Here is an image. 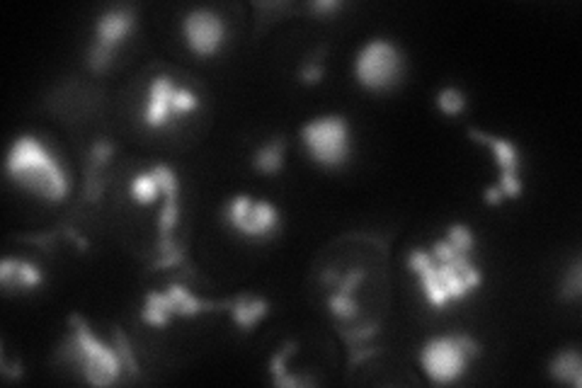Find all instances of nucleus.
Returning a JSON list of instances; mask_svg holds the SVG:
<instances>
[{
    "label": "nucleus",
    "instance_id": "obj_1",
    "mask_svg": "<svg viewBox=\"0 0 582 388\" xmlns=\"http://www.w3.org/2000/svg\"><path fill=\"white\" fill-rule=\"evenodd\" d=\"M8 175L20 187L61 201L68 194V177L51 151L37 136H20L8 153Z\"/></svg>",
    "mask_w": 582,
    "mask_h": 388
},
{
    "label": "nucleus",
    "instance_id": "obj_2",
    "mask_svg": "<svg viewBox=\"0 0 582 388\" xmlns=\"http://www.w3.org/2000/svg\"><path fill=\"white\" fill-rule=\"evenodd\" d=\"M68 323L73 325V337L61 347V357L78 362L83 376L92 386H112L119 379V369H122L119 354L97 340L78 313L70 315Z\"/></svg>",
    "mask_w": 582,
    "mask_h": 388
},
{
    "label": "nucleus",
    "instance_id": "obj_3",
    "mask_svg": "<svg viewBox=\"0 0 582 388\" xmlns=\"http://www.w3.org/2000/svg\"><path fill=\"white\" fill-rule=\"evenodd\" d=\"M301 141L313 161L326 168H338L349 158V124L338 114L309 122L301 129Z\"/></svg>",
    "mask_w": 582,
    "mask_h": 388
},
{
    "label": "nucleus",
    "instance_id": "obj_4",
    "mask_svg": "<svg viewBox=\"0 0 582 388\" xmlns=\"http://www.w3.org/2000/svg\"><path fill=\"white\" fill-rule=\"evenodd\" d=\"M403 56L398 46L388 39H374L359 51L354 61V73L361 87L366 90H386L400 78Z\"/></svg>",
    "mask_w": 582,
    "mask_h": 388
},
{
    "label": "nucleus",
    "instance_id": "obj_5",
    "mask_svg": "<svg viewBox=\"0 0 582 388\" xmlns=\"http://www.w3.org/2000/svg\"><path fill=\"white\" fill-rule=\"evenodd\" d=\"M134 27V13L126 8H114L107 10L95 25V42L90 46V54H87V63H90L92 70L102 73L109 63H112V54L114 49L119 46L126 35Z\"/></svg>",
    "mask_w": 582,
    "mask_h": 388
},
{
    "label": "nucleus",
    "instance_id": "obj_6",
    "mask_svg": "<svg viewBox=\"0 0 582 388\" xmlns=\"http://www.w3.org/2000/svg\"><path fill=\"white\" fill-rule=\"evenodd\" d=\"M420 362L425 374L437 384H452L469 367V354L459 347L457 337L444 335L430 340L420 352Z\"/></svg>",
    "mask_w": 582,
    "mask_h": 388
},
{
    "label": "nucleus",
    "instance_id": "obj_7",
    "mask_svg": "<svg viewBox=\"0 0 582 388\" xmlns=\"http://www.w3.org/2000/svg\"><path fill=\"white\" fill-rule=\"evenodd\" d=\"M182 32L185 39H187V46L197 56H213L221 49L223 37H226L223 20L209 8L187 13V18L182 22Z\"/></svg>",
    "mask_w": 582,
    "mask_h": 388
},
{
    "label": "nucleus",
    "instance_id": "obj_8",
    "mask_svg": "<svg viewBox=\"0 0 582 388\" xmlns=\"http://www.w3.org/2000/svg\"><path fill=\"white\" fill-rule=\"evenodd\" d=\"M178 92V85L168 75L153 78L151 90H148V109H146V124L151 129L166 127V122L173 114V97Z\"/></svg>",
    "mask_w": 582,
    "mask_h": 388
},
{
    "label": "nucleus",
    "instance_id": "obj_9",
    "mask_svg": "<svg viewBox=\"0 0 582 388\" xmlns=\"http://www.w3.org/2000/svg\"><path fill=\"white\" fill-rule=\"evenodd\" d=\"M277 226H279L277 206L270 204V201H252L248 218H245L235 231L248 238H262V236H270Z\"/></svg>",
    "mask_w": 582,
    "mask_h": 388
},
{
    "label": "nucleus",
    "instance_id": "obj_10",
    "mask_svg": "<svg viewBox=\"0 0 582 388\" xmlns=\"http://www.w3.org/2000/svg\"><path fill=\"white\" fill-rule=\"evenodd\" d=\"M466 134L471 136L473 141H478V144H488L495 153V161L500 165V173H514L519 175V158H517V149H514L509 141L504 139H495V136L490 134H483L478 129H469Z\"/></svg>",
    "mask_w": 582,
    "mask_h": 388
},
{
    "label": "nucleus",
    "instance_id": "obj_11",
    "mask_svg": "<svg viewBox=\"0 0 582 388\" xmlns=\"http://www.w3.org/2000/svg\"><path fill=\"white\" fill-rule=\"evenodd\" d=\"M548 374L561 384H573L575 388L582 386V359L578 349H563L551 364H548Z\"/></svg>",
    "mask_w": 582,
    "mask_h": 388
},
{
    "label": "nucleus",
    "instance_id": "obj_12",
    "mask_svg": "<svg viewBox=\"0 0 582 388\" xmlns=\"http://www.w3.org/2000/svg\"><path fill=\"white\" fill-rule=\"evenodd\" d=\"M267 308H270V306H267L265 299H250V296H238L230 303L233 320L243 327V330H252V325L267 313Z\"/></svg>",
    "mask_w": 582,
    "mask_h": 388
},
{
    "label": "nucleus",
    "instance_id": "obj_13",
    "mask_svg": "<svg viewBox=\"0 0 582 388\" xmlns=\"http://www.w3.org/2000/svg\"><path fill=\"white\" fill-rule=\"evenodd\" d=\"M284 163V139L277 136L255 153V168L265 175H277Z\"/></svg>",
    "mask_w": 582,
    "mask_h": 388
},
{
    "label": "nucleus",
    "instance_id": "obj_14",
    "mask_svg": "<svg viewBox=\"0 0 582 388\" xmlns=\"http://www.w3.org/2000/svg\"><path fill=\"white\" fill-rule=\"evenodd\" d=\"M417 277H420V282H422V292H425V299L432 306H435V308H442V306L449 303L447 292H444L442 282H439V277H437V262H435V258H432L430 265L422 267V270L417 272Z\"/></svg>",
    "mask_w": 582,
    "mask_h": 388
},
{
    "label": "nucleus",
    "instance_id": "obj_15",
    "mask_svg": "<svg viewBox=\"0 0 582 388\" xmlns=\"http://www.w3.org/2000/svg\"><path fill=\"white\" fill-rule=\"evenodd\" d=\"M437 277L439 282H442L444 292H447L449 301H452V299H464L466 294L471 292L469 284H466V280L459 275L452 262H437Z\"/></svg>",
    "mask_w": 582,
    "mask_h": 388
},
{
    "label": "nucleus",
    "instance_id": "obj_16",
    "mask_svg": "<svg viewBox=\"0 0 582 388\" xmlns=\"http://www.w3.org/2000/svg\"><path fill=\"white\" fill-rule=\"evenodd\" d=\"M151 175L156 177V182L161 184V192L166 196V204H178V192H180V184H178V175L170 170L168 165H153L151 168Z\"/></svg>",
    "mask_w": 582,
    "mask_h": 388
},
{
    "label": "nucleus",
    "instance_id": "obj_17",
    "mask_svg": "<svg viewBox=\"0 0 582 388\" xmlns=\"http://www.w3.org/2000/svg\"><path fill=\"white\" fill-rule=\"evenodd\" d=\"M158 194H163L161 184L156 182V177H153L151 173L139 175V177H134V182H131V196H134L136 201H141V204H151Z\"/></svg>",
    "mask_w": 582,
    "mask_h": 388
},
{
    "label": "nucleus",
    "instance_id": "obj_18",
    "mask_svg": "<svg viewBox=\"0 0 582 388\" xmlns=\"http://www.w3.org/2000/svg\"><path fill=\"white\" fill-rule=\"evenodd\" d=\"M437 107L442 109L447 117H459L466 109V97L457 87H444L437 92Z\"/></svg>",
    "mask_w": 582,
    "mask_h": 388
},
{
    "label": "nucleus",
    "instance_id": "obj_19",
    "mask_svg": "<svg viewBox=\"0 0 582 388\" xmlns=\"http://www.w3.org/2000/svg\"><path fill=\"white\" fill-rule=\"evenodd\" d=\"M447 240L454 245V250L461 255H469L471 250H473V233H471L469 226H464V223H454L452 228L447 231Z\"/></svg>",
    "mask_w": 582,
    "mask_h": 388
},
{
    "label": "nucleus",
    "instance_id": "obj_20",
    "mask_svg": "<svg viewBox=\"0 0 582 388\" xmlns=\"http://www.w3.org/2000/svg\"><path fill=\"white\" fill-rule=\"evenodd\" d=\"M44 280L42 270L37 265H32V262L27 260H18V272H15V282H18L20 289H35L39 287Z\"/></svg>",
    "mask_w": 582,
    "mask_h": 388
},
{
    "label": "nucleus",
    "instance_id": "obj_21",
    "mask_svg": "<svg viewBox=\"0 0 582 388\" xmlns=\"http://www.w3.org/2000/svg\"><path fill=\"white\" fill-rule=\"evenodd\" d=\"M112 337H114V345H117V354H119V359L126 364V371H129L131 376H139V364H136V357H134V349H131L129 345V340H126V335L119 327H114V332H112Z\"/></svg>",
    "mask_w": 582,
    "mask_h": 388
},
{
    "label": "nucleus",
    "instance_id": "obj_22",
    "mask_svg": "<svg viewBox=\"0 0 582 388\" xmlns=\"http://www.w3.org/2000/svg\"><path fill=\"white\" fill-rule=\"evenodd\" d=\"M328 306H330L333 315H338V318H342V320H354L357 318V303H354V299L349 296V294H342V292L333 294Z\"/></svg>",
    "mask_w": 582,
    "mask_h": 388
},
{
    "label": "nucleus",
    "instance_id": "obj_23",
    "mask_svg": "<svg viewBox=\"0 0 582 388\" xmlns=\"http://www.w3.org/2000/svg\"><path fill=\"white\" fill-rule=\"evenodd\" d=\"M250 209H252V199L248 194H240V196H235L233 201L228 204V209H226V218H228V223L233 228H238L240 223L248 218L250 214Z\"/></svg>",
    "mask_w": 582,
    "mask_h": 388
},
{
    "label": "nucleus",
    "instance_id": "obj_24",
    "mask_svg": "<svg viewBox=\"0 0 582 388\" xmlns=\"http://www.w3.org/2000/svg\"><path fill=\"white\" fill-rule=\"evenodd\" d=\"M197 107H199V100H197L194 92L185 90V87H178V92H175V97H173V112L175 114H187Z\"/></svg>",
    "mask_w": 582,
    "mask_h": 388
},
{
    "label": "nucleus",
    "instance_id": "obj_25",
    "mask_svg": "<svg viewBox=\"0 0 582 388\" xmlns=\"http://www.w3.org/2000/svg\"><path fill=\"white\" fill-rule=\"evenodd\" d=\"M294 352H296V342H284L282 352H279V354H274V357L270 359L272 381H274V379H279V376H284V374H287V357H289V354H294Z\"/></svg>",
    "mask_w": 582,
    "mask_h": 388
},
{
    "label": "nucleus",
    "instance_id": "obj_26",
    "mask_svg": "<svg viewBox=\"0 0 582 388\" xmlns=\"http://www.w3.org/2000/svg\"><path fill=\"white\" fill-rule=\"evenodd\" d=\"M112 153H114L112 144H107V141H97V144L92 146V151H90V165L100 170L104 163L112 158Z\"/></svg>",
    "mask_w": 582,
    "mask_h": 388
},
{
    "label": "nucleus",
    "instance_id": "obj_27",
    "mask_svg": "<svg viewBox=\"0 0 582 388\" xmlns=\"http://www.w3.org/2000/svg\"><path fill=\"white\" fill-rule=\"evenodd\" d=\"M497 187L502 189L504 196H519L521 194V180H519V175H514V173H500V182H497Z\"/></svg>",
    "mask_w": 582,
    "mask_h": 388
},
{
    "label": "nucleus",
    "instance_id": "obj_28",
    "mask_svg": "<svg viewBox=\"0 0 582 388\" xmlns=\"http://www.w3.org/2000/svg\"><path fill=\"white\" fill-rule=\"evenodd\" d=\"M141 318H144L146 323L153 325V327H166L170 313H166V311H161V308H151V306H144V311H141Z\"/></svg>",
    "mask_w": 582,
    "mask_h": 388
},
{
    "label": "nucleus",
    "instance_id": "obj_29",
    "mask_svg": "<svg viewBox=\"0 0 582 388\" xmlns=\"http://www.w3.org/2000/svg\"><path fill=\"white\" fill-rule=\"evenodd\" d=\"M15 272H18V260L5 258L3 262H0V284H3V289H10V287H13Z\"/></svg>",
    "mask_w": 582,
    "mask_h": 388
},
{
    "label": "nucleus",
    "instance_id": "obj_30",
    "mask_svg": "<svg viewBox=\"0 0 582 388\" xmlns=\"http://www.w3.org/2000/svg\"><path fill=\"white\" fill-rule=\"evenodd\" d=\"M323 73H326V70H323V65L316 63V61H311V63L304 65V70H301V80H304L306 85H316V83H321Z\"/></svg>",
    "mask_w": 582,
    "mask_h": 388
},
{
    "label": "nucleus",
    "instance_id": "obj_31",
    "mask_svg": "<svg viewBox=\"0 0 582 388\" xmlns=\"http://www.w3.org/2000/svg\"><path fill=\"white\" fill-rule=\"evenodd\" d=\"M185 262V253H182V248H178V250H173V253H168V255H163L161 260L153 265V270H168V267H180Z\"/></svg>",
    "mask_w": 582,
    "mask_h": 388
},
{
    "label": "nucleus",
    "instance_id": "obj_32",
    "mask_svg": "<svg viewBox=\"0 0 582 388\" xmlns=\"http://www.w3.org/2000/svg\"><path fill=\"white\" fill-rule=\"evenodd\" d=\"M563 292H568V296H580L582 292V282H580V262H575L573 265V272H570V280L568 284H563Z\"/></svg>",
    "mask_w": 582,
    "mask_h": 388
},
{
    "label": "nucleus",
    "instance_id": "obj_33",
    "mask_svg": "<svg viewBox=\"0 0 582 388\" xmlns=\"http://www.w3.org/2000/svg\"><path fill=\"white\" fill-rule=\"evenodd\" d=\"M432 262V255H427L425 250H413V253H410V260H408V265H410V270L413 272H420L422 267H427Z\"/></svg>",
    "mask_w": 582,
    "mask_h": 388
},
{
    "label": "nucleus",
    "instance_id": "obj_34",
    "mask_svg": "<svg viewBox=\"0 0 582 388\" xmlns=\"http://www.w3.org/2000/svg\"><path fill=\"white\" fill-rule=\"evenodd\" d=\"M454 337H457L459 347L464 349L466 354H469V359L471 357H478V354H481V345L473 340V337H469V335H454Z\"/></svg>",
    "mask_w": 582,
    "mask_h": 388
},
{
    "label": "nucleus",
    "instance_id": "obj_35",
    "mask_svg": "<svg viewBox=\"0 0 582 388\" xmlns=\"http://www.w3.org/2000/svg\"><path fill=\"white\" fill-rule=\"evenodd\" d=\"M272 384H274V386H284V388H299V386H313V381H311V379H299V376L284 374V376H279V379H274Z\"/></svg>",
    "mask_w": 582,
    "mask_h": 388
},
{
    "label": "nucleus",
    "instance_id": "obj_36",
    "mask_svg": "<svg viewBox=\"0 0 582 388\" xmlns=\"http://www.w3.org/2000/svg\"><path fill=\"white\" fill-rule=\"evenodd\" d=\"M361 277H364V272H361V270H352L342 282H340V292H342V294H352L357 284L361 282Z\"/></svg>",
    "mask_w": 582,
    "mask_h": 388
},
{
    "label": "nucleus",
    "instance_id": "obj_37",
    "mask_svg": "<svg viewBox=\"0 0 582 388\" xmlns=\"http://www.w3.org/2000/svg\"><path fill=\"white\" fill-rule=\"evenodd\" d=\"M349 352H352V357H349V367H357L359 362H364L366 357H374V354H378L381 349H378V347H369V349L361 347V349H357L354 347V349H349Z\"/></svg>",
    "mask_w": 582,
    "mask_h": 388
},
{
    "label": "nucleus",
    "instance_id": "obj_38",
    "mask_svg": "<svg viewBox=\"0 0 582 388\" xmlns=\"http://www.w3.org/2000/svg\"><path fill=\"white\" fill-rule=\"evenodd\" d=\"M340 8H342L340 0H316V3H311V10H316V13H333V10Z\"/></svg>",
    "mask_w": 582,
    "mask_h": 388
},
{
    "label": "nucleus",
    "instance_id": "obj_39",
    "mask_svg": "<svg viewBox=\"0 0 582 388\" xmlns=\"http://www.w3.org/2000/svg\"><path fill=\"white\" fill-rule=\"evenodd\" d=\"M483 199H485V204H493V206H495V204H500V201L504 199V192L495 184V187H488L485 192H483Z\"/></svg>",
    "mask_w": 582,
    "mask_h": 388
},
{
    "label": "nucleus",
    "instance_id": "obj_40",
    "mask_svg": "<svg viewBox=\"0 0 582 388\" xmlns=\"http://www.w3.org/2000/svg\"><path fill=\"white\" fill-rule=\"evenodd\" d=\"M0 369H3V374L8 376V379H18V376H22V367H20V364H8L5 359L0 362Z\"/></svg>",
    "mask_w": 582,
    "mask_h": 388
},
{
    "label": "nucleus",
    "instance_id": "obj_41",
    "mask_svg": "<svg viewBox=\"0 0 582 388\" xmlns=\"http://www.w3.org/2000/svg\"><path fill=\"white\" fill-rule=\"evenodd\" d=\"M323 282L326 284H340V275L335 270H328V275H323Z\"/></svg>",
    "mask_w": 582,
    "mask_h": 388
}]
</instances>
